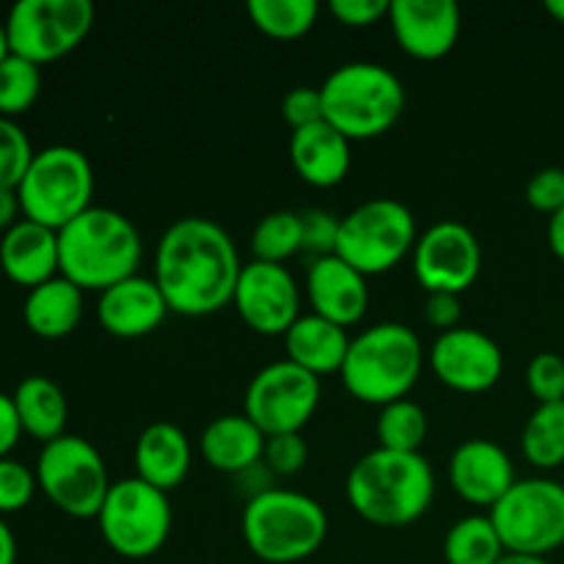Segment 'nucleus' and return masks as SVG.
<instances>
[{
  "instance_id": "f257e3e1",
  "label": "nucleus",
  "mask_w": 564,
  "mask_h": 564,
  "mask_svg": "<svg viewBox=\"0 0 564 564\" xmlns=\"http://www.w3.org/2000/svg\"><path fill=\"white\" fill-rule=\"evenodd\" d=\"M242 264L235 240L209 218H180L154 251V275L169 308L182 317H209L235 301Z\"/></svg>"
},
{
  "instance_id": "f03ea898",
  "label": "nucleus",
  "mask_w": 564,
  "mask_h": 564,
  "mask_svg": "<svg viewBox=\"0 0 564 564\" xmlns=\"http://www.w3.org/2000/svg\"><path fill=\"white\" fill-rule=\"evenodd\" d=\"M347 501L364 521L383 529L416 523L435 496L433 466L422 452H391L378 446L352 463Z\"/></svg>"
},
{
  "instance_id": "7ed1b4c3",
  "label": "nucleus",
  "mask_w": 564,
  "mask_h": 564,
  "mask_svg": "<svg viewBox=\"0 0 564 564\" xmlns=\"http://www.w3.org/2000/svg\"><path fill=\"white\" fill-rule=\"evenodd\" d=\"M61 275L83 292H105L138 275L143 242L127 215L91 207L58 231Z\"/></svg>"
},
{
  "instance_id": "20e7f679",
  "label": "nucleus",
  "mask_w": 564,
  "mask_h": 564,
  "mask_svg": "<svg viewBox=\"0 0 564 564\" xmlns=\"http://www.w3.org/2000/svg\"><path fill=\"white\" fill-rule=\"evenodd\" d=\"M424 369V347L416 330L402 323H378L352 336L339 378L364 405L405 400Z\"/></svg>"
},
{
  "instance_id": "39448f33",
  "label": "nucleus",
  "mask_w": 564,
  "mask_h": 564,
  "mask_svg": "<svg viewBox=\"0 0 564 564\" xmlns=\"http://www.w3.org/2000/svg\"><path fill=\"white\" fill-rule=\"evenodd\" d=\"M242 540L257 560L295 564L317 554L328 538V512L312 496L286 488L259 490L242 507Z\"/></svg>"
},
{
  "instance_id": "423d86ee",
  "label": "nucleus",
  "mask_w": 564,
  "mask_h": 564,
  "mask_svg": "<svg viewBox=\"0 0 564 564\" xmlns=\"http://www.w3.org/2000/svg\"><path fill=\"white\" fill-rule=\"evenodd\" d=\"M323 94L325 121L347 141H369L400 121L405 110L402 80L383 64L350 61L325 77Z\"/></svg>"
},
{
  "instance_id": "0eeeda50",
  "label": "nucleus",
  "mask_w": 564,
  "mask_h": 564,
  "mask_svg": "<svg viewBox=\"0 0 564 564\" xmlns=\"http://www.w3.org/2000/svg\"><path fill=\"white\" fill-rule=\"evenodd\" d=\"M17 196L22 204V218L61 231L77 215L94 207L91 160L66 143L42 149L22 176Z\"/></svg>"
},
{
  "instance_id": "6e6552de",
  "label": "nucleus",
  "mask_w": 564,
  "mask_h": 564,
  "mask_svg": "<svg viewBox=\"0 0 564 564\" xmlns=\"http://www.w3.org/2000/svg\"><path fill=\"white\" fill-rule=\"evenodd\" d=\"M416 218L397 198H369L341 218L336 257L358 273L383 275L416 248Z\"/></svg>"
},
{
  "instance_id": "1a4fd4ad",
  "label": "nucleus",
  "mask_w": 564,
  "mask_h": 564,
  "mask_svg": "<svg viewBox=\"0 0 564 564\" xmlns=\"http://www.w3.org/2000/svg\"><path fill=\"white\" fill-rule=\"evenodd\" d=\"M33 471L39 490L53 501V507L77 521L97 518L113 485L108 463L102 460L97 446L69 433L42 446Z\"/></svg>"
},
{
  "instance_id": "9d476101",
  "label": "nucleus",
  "mask_w": 564,
  "mask_h": 564,
  "mask_svg": "<svg viewBox=\"0 0 564 564\" xmlns=\"http://www.w3.org/2000/svg\"><path fill=\"white\" fill-rule=\"evenodd\" d=\"M97 527L113 554L124 560H149L169 540L174 510L163 490L138 477L119 479L110 485L108 499L97 516Z\"/></svg>"
},
{
  "instance_id": "9b49d317",
  "label": "nucleus",
  "mask_w": 564,
  "mask_h": 564,
  "mask_svg": "<svg viewBox=\"0 0 564 564\" xmlns=\"http://www.w3.org/2000/svg\"><path fill=\"white\" fill-rule=\"evenodd\" d=\"M488 516L507 554L549 560L564 545V485L549 477L518 479Z\"/></svg>"
},
{
  "instance_id": "f8f14e48",
  "label": "nucleus",
  "mask_w": 564,
  "mask_h": 564,
  "mask_svg": "<svg viewBox=\"0 0 564 564\" xmlns=\"http://www.w3.org/2000/svg\"><path fill=\"white\" fill-rule=\"evenodd\" d=\"M11 53L36 66L80 47L94 28L91 0H20L6 17Z\"/></svg>"
},
{
  "instance_id": "ddd939ff",
  "label": "nucleus",
  "mask_w": 564,
  "mask_h": 564,
  "mask_svg": "<svg viewBox=\"0 0 564 564\" xmlns=\"http://www.w3.org/2000/svg\"><path fill=\"white\" fill-rule=\"evenodd\" d=\"M319 378L290 358L268 364L251 378L242 413L264 435L301 433L319 405Z\"/></svg>"
},
{
  "instance_id": "4468645a",
  "label": "nucleus",
  "mask_w": 564,
  "mask_h": 564,
  "mask_svg": "<svg viewBox=\"0 0 564 564\" xmlns=\"http://www.w3.org/2000/svg\"><path fill=\"white\" fill-rule=\"evenodd\" d=\"M411 259L413 275L427 295H463L482 273V246L460 220H438L422 231Z\"/></svg>"
},
{
  "instance_id": "2eb2a0df",
  "label": "nucleus",
  "mask_w": 564,
  "mask_h": 564,
  "mask_svg": "<svg viewBox=\"0 0 564 564\" xmlns=\"http://www.w3.org/2000/svg\"><path fill=\"white\" fill-rule=\"evenodd\" d=\"M231 306L257 334L284 336L301 317V286L284 264L251 259L242 264Z\"/></svg>"
},
{
  "instance_id": "dca6fc26",
  "label": "nucleus",
  "mask_w": 564,
  "mask_h": 564,
  "mask_svg": "<svg viewBox=\"0 0 564 564\" xmlns=\"http://www.w3.org/2000/svg\"><path fill=\"white\" fill-rule=\"evenodd\" d=\"M427 364L441 383L460 394H482L505 375V352L499 341L466 325L438 334L427 352Z\"/></svg>"
},
{
  "instance_id": "f3484780",
  "label": "nucleus",
  "mask_w": 564,
  "mask_h": 564,
  "mask_svg": "<svg viewBox=\"0 0 564 564\" xmlns=\"http://www.w3.org/2000/svg\"><path fill=\"white\" fill-rule=\"evenodd\" d=\"M389 25L411 58L438 61L455 50L463 17L452 0H391Z\"/></svg>"
},
{
  "instance_id": "a211bd4d",
  "label": "nucleus",
  "mask_w": 564,
  "mask_h": 564,
  "mask_svg": "<svg viewBox=\"0 0 564 564\" xmlns=\"http://www.w3.org/2000/svg\"><path fill=\"white\" fill-rule=\"evenodd\" d=\"M516 482V466L496 441L468 438L452 452L449 485L468 505L494 510Z\"/></svg>"
},
{
  "instance_id": "6ab92c4d",
  "label": "nucleus",
  "mask_w": 564,
  "mask_h": 564,
  "mask_svg": "<svg viewBox=\"0 0 564 564\" xmlns=\"http://www.w3.org/2000/svg\"><path fill=\"white\" fill-rule=\"evenodd\" d=\"M169 301L158 281L147 275H132L99 292L97 319L105 334L116 339H141L154 334L169 317Z\"/></svg>"
},
{
  "instance_id": "aec40b11",
  "label": "nucleus",
  "mask_w": 564,
  "mask_h": 564,
  "mask_svg": "<svg viewBox=\"0 0 564 564\" xmlns=\"http://www.w3.org/2000/svg\"><path fill=\"white\" fill-rule=\"evenodd\" d=\"M306 297L314 314L341 328H352L369 308L367 275L358 273L336 253L319 257L308 264Z\"/></svg>"
},
{
  "instance_id": "412c9836",
  "label": "nucleus",
  "mask_w": 564,
  "mask_h": 564,
  "mask_svg": "<svg viewBox=\"0 0 564 564\" xmlns=\"http://www.w3.org/2000/svg\"><path fill=\"white\" fill-rule=\"evenodd\" d=\"M0 268L6 279L25 290L61 275L58 231L22 218L0 235Z\"/></svg>"
},
{
  "instance_id": "4be33fe9",
  "label": "nucleus",
  "mask_w": 564,
  "mask_h": 564,
  "mask_svg": "<svg viewBox=\"0 0 564 564\" xmlns=\"http://www.w3.org/2000/svg\"><path fill=\"white\" fill-rule=\"evenodd\" d=\"M352 143L339 130L319 121L295 130L290 138V160L295 174L312 187H336L352 165Z\"/></svg>"
},
{
  "instance_id": "5701e85b",
  "label": "nucleus",
  "mask_w": 564,
  "mask_h": 564,
  "mask_svg": "<svg viewBox=\"0 0 564 564\" xmlns=\"http://www.w3.org/2000/svg\"><path fill=\"white\" fill-rule=\"evenodd\" d=\"M193 463V446L185 430L171 422H152L135 441V477L171 494L185 482Z\"/></svg>"
},
{
  "instance_id": "b1692460",
  "label": "nucleus",
  "mask_w": 564,
  "mask_h": 564,
  "mask_svg": "<svg viewBox=\"0 0 564 564\" xmlns=\"http://www.w3.org/2000/svg\"><path fill=\"white\" fill-rule=\"evenodd\" d=\"M264 441L268 435L246 413H226L204 427L202 438H198V452L215 471L246 474L262 466Z\"/></svg>"
},
{
  "instance_id": "393cba45",
  "label": "nucleus",
  "mask_w": 564,
  "mask_h": 564,
  "mask_svg": "<svg viewBox=\"0 0 564 564\" xmlns=\"http://www.w3.org/2000/svg\"><path fill=\"white\" fill-rule=\"evenodd\" d=\"M350 341L352 339L347 328L314 312L301 314L284 334L286 358L306 369V372L317 375V378L341 372Z\"/></svg>"
},
{
  "instance_id": "a878e982",
  "label": "nucleus",
  "mask_w": 564,
  "mask_h": 564,
  "mask_svg": "<svg viewBox=\"0 0 564 564\" xmlns=\"http://www.w3.org/2000/svg\"><path fill=\"white\" fill-rule=\"evenodd\" d=\"M22 319L39 339H64L83 319V290L64 275L28 290Z\"/></svg>"
},
{
  "instance_id": "bb28decb",
  "label": "nucleus",
  "mask_w": 564,
  "mask_h": 564,
  "mask_svg": "<svg viewBox=\"0 0 564 564\" xmlns=\"http://www.w3.org/2000/svg\"><path fill=\"white\" fill-rule=\"evenodd\" d=\"M11 397H14L25 435L42 441V446L66 435L69 405H66L64 389L55 380L44 378V375H28L17 383Z\"/></svg>"
},
{
  "instance_id": "cd10ccee",
  "label": "nucleus",
  "mask_w": 564,
  "mask_h": 564,
  "mask_svg": "<svg viewBox=\"0 0 564 564\" xmlns=\"http://www.w3.org/2000/svg\"><path fill=\"white\" fill-rule=\"evenodd\" d=\"M523 457L534 468H560L564 463V400L545 402L532 411L521 433Z\"/></svg>"
},
{
  "instance_id": "c85d7f7f",
  "label": "nucleus",
  "mask_w": 564,
  "mask_h": 564,
  "mask_svg": "<svg viewBox=\"0 0 564 564\" xmlns=\"http://www.w3.org/2000/svg\"><path fill=\"white\" fill-rule=\"evenodd\" d=\"M505 554V543H501L490 516L460 518V521L446 532V564H499Z\"/></svg>"
},
{
  "instance_id": "c756f323",
  "label": "nucleus",
  "mask_w": 564,
  "mask_h": 564,
  "mask_svg": "<svg viewBox=\"0 0 564 564\" xmlns=\"http://www.w3.org/2000/svg\"><path fill=\"white\" fill-rule=\"evenodd\" d=\"M248 17L253 28L270 39H301L317 25V0H251Z\"/></svg>"
},
{
  "instance_id": "7c9ffc66",
  "label": "nucleus",
  "mask_w": 564,
  "mask_h": 564,
  "mask_svg": "<svg viewBox=\"0 0 564 564\" xmlns=\"http://www.w3.org/2000/svg\"><path fill=\"white\" fill-rule=\"evenodd\" d=\"M427 430V413L419 402L408 400V397L380 408L378 424H375L380 446L391 452H422Z\"/></svg>"
},
{
  "instance_id": "2f4dec72",
  "label": "nucleus",
  "mask_w": 564,
  "mask_h": 564,
  "mask_svg": "<svg viewBox=\"0 0 564 564\" xmlns=\"http://www.w3.org/2000/svg\"><path fill=\"white\" fill-rule=\"evenodd\" d=\"M303 248V231H301V213L292 209H275V213L264 215L251 235V251L253 259L259 262L284 264Z\"/></svg>"
},
{
  "instance_id": "473e14b6",
  "label": "nucleus",
  "mask_w": 564,
  "mask_h": 564,
  "mask_svg": "<svg viewBox=\"0 0 564 564\" xmlns=\"http://www.w3.org/2000/svg\"><path fill=\"white\" fill-rule=\"evenodd\" d=\"M39 94H42V66L11 53L0 64V116L6 119L22 116L33 108Z\"/></svg>"
},
{
  "instance_id": "72a5a7b5",
  "label": "nucleus",
  "mask_w": 564,
  "mask_h": 564,
  "mask_svg": "<svg viewBox=\"0 0 564 564\" xmlns=\"http://www.w3.org/2000/svg\"><path fill=\"white\" fill-rule=\"evenodd\" d=\"M33 143L14 119L0 116V187H20L22 176L31 169Z\"/></svg>"
},
{
  "instance_id": "f704fd0d",
  "label": "nucleus",
  "mask_w": 564,
  "mask_h": 564,
  "mask_svg": "<svg viewBox=\"0 0 564 564\" xmlns=\"http://www.w3.org/2000/svg\"><path fill=\"white\" fill-rule=\"evenodd\" d=\"M36 490V471H31L25 463L14 460V457L0 460V516H14V512L25 510Z\"/></svg>"
},
{
  "instance_id": "c9c22d12",
  "label": "nucleus",
  "mask_w": 564,
  "mask_h": 564,
  "mask_svg": "<svg viewBox=\"0 0 564 564\" xmlns=\"http://www.w3.org/2000/svg\"><path fill=\"white\" fill-rule=\"evenodd\" d=\"M527 386L538 405L564 400V358L560 352H538L527 367Z\"/></svg>"
},
{
  "instance_id": "e433bc0d",
  "label": "nucleus",
  "mask_w": 564,
  "mask_h": 564,
  "mask_svg": "<svg viewBox=\"0 0 564 564\" xmlns=\"http://www.w3.org/2000/svg\"><path fill=\"white\" fill-rule=\"evenodd\" d=\"M308 460V446L301 433H286V435H270L264 441V455L262 466L268 468L275 477H295L297 471L306 468Z\"/></svg>"
},
{
  "instance_id": "4c0bfd02",
  "label": "nucleus",
  "mask_w": 564,
  "mask_h": 564,
  "mask_svg": "<svg viewBox=\"0 0 564 564\" xmlns=\"http://www.w3.org/2000/svg\"><path fill=\"white\" fill-rule=\"evenodd\" d=\"M339 226L341 218H336L328 209H303L301 213V231H303V248L301 251L312 253L314 259L330 257L336 253V242H339Z\"/></svg>"
},
{
  "instance_id": "58836bf2",
  "label": "nucleus",
  "mask_w": 564,
  "mask_h": 564,
  "mask_svg": "<svg viewBox=\"0 0 564 564\" xmlns=\"http://www.w3.org/2000/svg\"><path fill=\"white\" fill-rule=\"evenodd\" d=\"M281 119L292 127V132L303 127H314L325 121L323 94L314 86H297L281 99Z\"/></svg>"
},
{
  "instance_id": "ea45409f",
  "label": "nucleus",
  "mask_w": 564,
  "mask_h": 564,
  "mask_svg": "<svg viewBox=\"0 0 564 564\" xmlns=\"http://www.w3.org/2000/svg\"><path fill=\"white\" fill-rule=\"evenodd\" d=\"M527 202L529 207L545 213L551 218L564 207V165H549L540 169L532 180L527 182Z\"/></svg>"
},
{
  "instance_id": "a19ab883",
  "label": "nucleus",
  "mask_w": 564,
  "mask_h": 564,
  "mask_svg": "<svg viewBox=\"0 0 564 564\" xmlns=\"http://www.w3.org/2000/svg\"><path fill=\"white\" fill-rule=\"evenodd\" d=\"M391 0H330L328 11L347 28H369L389 20Z\"/></svg>"
},
{
  "instance_id": "79ce46f5",
  "label": "nucleus",
  "mask_w": 564,
  "mask_h": 564,
  "mask_svg": "<svg viewBox=\"0 0 564 564\" xmlns=\"http://www.w3.org/2000/svg\"><path fill=\"white\" fill-rule=\"evenodd\" d=\"M424 317H427V323L433 325V328H438L441 334L460 328V317H463L460 295H449V292H435V295H427V303H424Z\"/></svg>"
},
{
  "instance_id": "37998d69",
  "label": "nucleus",
  "mask_w": 564,
  "mask_h": 564,
  "mask_svg": "<svg viewBox=\"0 0 564 564\" xmlns=\"http://www.w3.org/2000/svg\"><path fill=\"white\" fill-rule=\"evenodd\" d=\"M22 435H25V430H22L14 397L0 391V460H3V457H11V452L17 449Z\"/></svg>"
},
{
  "instance_id": "c03bdc74",
  "label": "nucleus",
  "mask_w": 564,
  "mask_h": 564,
  "mask_svg": "<svg viewBox=\"0 0 564 564\" xmlns=\"http://www.w3.org/2000/svg\"><path fill=\"white\" fill-rule=\"evenodd\" d=\"M22 220V204L14 187H0V235Z\"/></svg>"
},
{
  "instance_id": "a18cd8bd",
  "label": "nucleus",
  "mask_w": 564,
  "mask_h": 564,
  "mask_svg": "<svg viewBox=\"0 0 564 564\" xmlns=\"http://www.w3.org/2000/svg\"><path fill=\"white\" fill-rule=\"evenodd\" d=\"M549 248L564 262V207L549 218Z\"/></svg>"
},
{
  "instance_id": "49530a36",
  "label": "nucleus",
  "mask_w": 564,
  "mask_h": 564,
  "mask_svg": "<svg viewBox=\"0 0 564 564\" xmlns=\"http://www.w3.org/2000/svg\"><path fill=\"white\" fill-rule=\"evenodd\" d=\"M0 564H17V538L3 516H0Z\"/></svg>"
},
{
  "instance_id": "de8ad7c7",
  "label": "nucleus",
  "mask_w": 564,
  "mask_h": 564,
  "mask_svg": "<svg viewBox=\"0 0 564 564\" xmlns=\"http://www.w3.org/2000/svg\"><path fill=\"white\" fill-rule=\"evenodd\" d=\"M499 564H551L543 556H523V554H505Z\"/></svg>"
},
{
  "instance_id": "09e8293b",
  "label": "nucleus",
  "mask_w": 564,
  "mask_h": 564,
  "mask_svg": "<svg viewBox=\"0 0 564 564\" xmlns=\"http://www.w3.org/2000/svg\"><path fill=\"white\" fill-rule=\"evenodd\" d=\"M545 11H549L560 25H564V0H549V3H545Z\"/></svg>"
},
{
  "instance_id": "8fccbe9b",
  "label": "nucleus",
  "mask_w": 564,
  "mask_h": 564,
  "mask_svg": "<svg viewBox=\"0 0 564 564\" xmlns=\"http://www.w3.org/2000/svg\"><path fill=\"white\" fill-rule=\"evenodd\" d=\"M11 55V47H9V36H6V25L0 22V64H3L6 58Z\"/></svg>"
},
{
  "instance_id": "3c124183",
  "label": "nucleus",
  "mask_w": 564,
  "mask_h": 564,
  "mask_svg": "<svg viewBox=\"0 0 564 564\" xmlns=\"http://www.w3.org/2000/svg\"><path fill=\"white\" fill-rule=\"evenodd\" d=\"M0 275H3V268H0Z\"/></svg>"
}]
</instances>
